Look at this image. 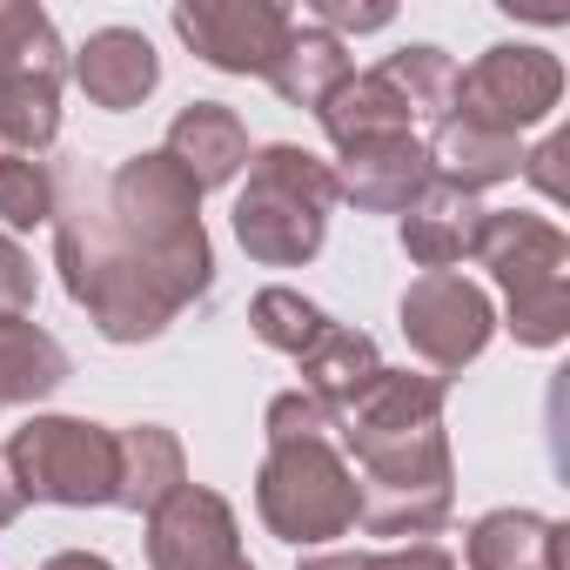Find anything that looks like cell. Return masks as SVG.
Listing matches in <instances>:
<instances>
[{
  "label": "cell",
  "mask_w": 570,
  "mask_h": 570,
  "mask_svg": "<svg viewBox=\"0 0 570 570\" xmlns=\"http://www.w3.org/2000/svg\"><path fill=\"white\" fill-rule=\"evenodd\" d=\"M356 470V523L370 537L430 543L456 510V463L443 436V376L376 370V383L336 416Z\"/></svg>",
  "instance_id": "1"
},
{
  "label": "cell",
  "mask_w": 570,
  "mask_h": 570,
  "mask_svg": "<svg viewBox=\"0 0 570 570\" xmlns=\"http://www.w3.org/2000/svg\"><path fill=\"white\" fill-rule=\"evenodd\" d=\"M55 262L68 296L88 309V323L108 343H155L181 316V296L121 242L95 181L55 175Z\"/></svg>",
  "instance_id": "2"
},
{
  "label": "cell",
  "mask_w": 570,
  "mask_h": 570,
  "mask_svg": "<svg viewBox=\"0 0 570 570\" xmlns=\"http://www.w3.org/2000/svg\"><path fill=\"white\" fill-rule=\"evenodd\" d=\"M101 202H108V222L121 228V242L181 296V309L195 296H208L215 248H208V228H202V188L161 148L155 155H128L108 175Z\"/></svg>",
  "instance_id": "3"
},
{
  "label": "cell",
  "mask_w": 570,
  "mask_h": 570,
  "mask_svg": "<svg viewBox=\"0 0 570 570\" xmlns=\"http://www.w3.org/2000/svg\"><path fill=\"white\" fill-rule=\"evenodd\" d=\"M336 202V161L296 141H268L248 155V188L235 195V242L262 268H303L316 262Z\"/></svg>",
  "instance_id": "4"
},
{
  "label": "cell",
  "mask_w": 570,
  "mask_h": 570,
  "mask_svg": "<svg viewBox=\"0 0 570 570\" xmlns=\"http://www.w3.org/2000/svg\"><path fill=\"white\" fill-rule=\"evenodd\" d=\"M503 289V330L523 350H557L570 336V242L557 222L523 208H483L470 248Z\"/></svg>",
  "instance_id": "5"
},
{
  "label": "cell",
  "mask_w": 570,
  "mask_h": 570,
  "mask_svg": "<svg viewBox=\"0 0 570 570\" xmlns=\"http://www.w3.org/2000/svg\"><path fill=\"white\" fill-rule=\"evenodd\" d=\"M61 81L68 48L35 0H0V161L48 155L61 135Z\"/></svg>",
  "instance_id": "6"
},
{
  "label": "cell",
  "mask_w": 570,
  "mask_h": 570,
  "mask_svg": "<svg viewBox=\"0 0 570 570\" xmlns=\"http://www.w3.org/2000/svg\"><path fill=\"white\" fill-rule=\"evenodd\" d=\"M255 510L282 543H330L356 530V470L336 436L309 443H268L255 470Z\"/></svg>",
  "instance_id": "7"
},
{
  "label": "cell",
  "mask_w": 570,
  "mask_h": 570,
  "mask_svg": "<svg viewBox=\"0 0 570 570\" xmlns=\"http://www.w3.org/2000/svg\"><path fill=\"white\" fill-rule=\"evenodd\" d=\"M8 476L28 503H61V510H101L115 503V430L88 416H28L8 436Z\"/></svg>",
  "instance_id": "8"
},
{
  "label": "cell",
  "mask_w": 570,
  "mask_h": 570,
  "mask_svg": "<svg viewBox=\"0 0 570 570\" xmlns=\"http://www.w3.org/2000/svg\"><path fill=\"white\" fill-rule=\"evenodd\" d=\"M557 101H563V61H557L550 48L503 41V48L476 55V61L456 75V101H450V115L517 141L523 128L550 121Z\"/></svg>",
  "instance_id": "9"
},
{
  "label": "cell",
  "mask_w": 570,
  "mask_h": 570,
  "mask_svg": "<svg viewBox=\"0 0 570 570\" xmlns=\"http://www.w3.org/2000/svg\"><path fill=\"white\" fill-rule=\"evenodd\" d=\"M175 35L215 75H262L268 81V68L282 61V48L296 35V14L275 8V0H181Z\"/></svg>",
  "instance_id": "10"
},
{
  "label": "cell",
  "mask_w": 570,
  "mask_h": 570,
  "mask_svg": "<svg viewBox=\"0 0 570 570\" xmlns=\"http://www.w3.org/2000/svg\"><path fill=\"white\" fill-rule=\"evenodd\" d=\"M403 343L430 363V370H463L490 350L497 336V309L490 296L476 289L470 275H416L410 289H403Z\"/></svg>",
  "instance_id": "11"
},
{
  "label": "cell",
  "mask_w": 570,
  "mask_h": 570,
  "mask_svg": "<svg viewBox=\"0 0 570 570\" xmlns=\"http://www.w3.org/2000/svg\"><path fill=\"white\" fill-rule=\"evenodd\" d=\"M242 557V523L228 497L181 483L161 510H148V563L155 570H228Z\"/></svg>",
  "instance_id": "12"
},
{
  "label": "cell",
  "mask_w": 570,
  "mask_h": 570,
  "mask_svg": "<svg viewBox=\"0 0 570 570\" xmlns=\"http://www.w3.org/2000/svg\"><path fill=\"white\" fill-rule=\"evenodd\" d=\"M430 148L416 135H383V141H356L336 161V195L370 208V215H403L423 188H430Z\"/></svg>",
  "instance_id": "13"
},
{
  "label": "cell",
  "mask_w": 570,
  "mask_h": 570,
  "mask_svg": "<svg viewBox=\"0 0 570 570\" xmlns=\"http://www.w3.org/2000/svg\"><path fill=\"white\" fill-rule=\"evenodd\" d=\"M75 81H81V95H88L95 108L128 115V108H141V101L161 88V55H155V41L135 35V28H101V35H88V48L75 55Z\"/></svg>",
  "instance_id": "14"
},
{
  "label": "cell",
  "mask_w": 570,
  "mask_h": 570,
  "mask_svg": "<svg viewBox=\"0 0 570 570\" xmlns=\"http://www.w3.org/2000/svg\"><path fill=\"white\" fill-rule=\"evenodd\" d=\"M161 155L208 195V188H228V181L248 168L255 148H248V128H242L235 108H222V101H188V108L175 115Z\"/></svg>",
  "instance_id": "15"
},
{
  "label": "cell",
  "mask_w": 570,
  "mask_h": 570,
  "mask_svg": "<svg viewBox=\"0 0 570 570\" xmlns=\"http://www.w3.org/2000/svg\"><path fill=\"white\" fill-rule=\"evenodd\" d=\"M476 228H483L476 195L430 181V188L403 208V228H396V235H403V255H410L423 275H443L450 262H463V255L476 248Z\"/></svg>",
  "instance_id": "16"
},
{
  "label": "cell",
  "mask_w": 570,
  "mask_h": 570,
  "mask_svg": "<svg viewBox=\"0 0 570 570\" xmlns=\"http://www.w3.org/2000/svg\"><path fill=\"white\" fill-rule=\"evenodd\" d=\"M463 570H570L563 523L537 510H490L463 537Z\"/></svg>",
  "instance_id": "17"
},
{
  "label": "cell",
  "mask_w": 570,
  "mask_h": 570,
  "mask_svg": "<svg viewBox=\"0 0 570 570\" xmlns=\"http://www.w3.org/2000/svg\"><path fill=\"white\" fill-rule=\"evenodd\" d=\"M115 456H121V463H115V503L135 510V517L161 510V503L188 483L181 436L161 430V423H128V430H115Z\"/></svg>",
  "instance_id": "18"
},
{
  "label": "cell",
  "mask_w": 570,
  "mask_h": 570,
  "mask_svg": "<svg viewBox=\"0 0 570 570\" xmlns=\"http://www.w3.org/2000/svg\"><path fill=\"white\" fill-rule=\"evenodd\" d=\"M316 121H323V135L336 141V155L343 148H356V141H383V135H410V101L390 88V75L383 68H370V75H350L323 108H316Z\"/></svg>",
  "instance_id": "19"
},
{
  "label": "cell",
  "mask_w": 570,
  "mask_h": 570,
  "mask_svg": "<svg viewBox=\"0 0 570 570\" xmlns=\"http://www.w3.org/2000/svg\"><path fill=\"white\" fill-rule=\"evenodd\" d=\"M523 168V148L510 141V135H490V128H476V121H436V141H430V175L443 181V188H463V195H476V188H497V181H510Z\"/></svg>",
  "instance_id": "20"
},
{
  "label": "cell",
  "mask_w": 570,
  "mask_h": 570,
  "mask_svg": "<svg viewBox=\"0 0 570 570\" xmlns=\"http://www.w3.org/2000/svg\"><path fill=\"white\" fill-rule=\"evenodd\" d=\"M296 363H303V390H309L316 403H330L336 416H343V410L376 383V370H383L376 343H370L363 330H343V323H330V330L296 356Z\"/></svg>",
  "instance_id": "21"
},
{
  "label": "cell",
  "mask_w": 570,
  "mask_h": 570,
  "mask_svg": "<svg viewBox=\"0 0 570 570\" xmlns=\"http://www.w3.org/2000/svg\"><path fill=\"white\" fill-rule=\"evenodd\" d=\"M350 75H356V68H350V48H343L336 35H323L316 21H309V28L296 21V35H289V48H282V61L268 68V88L289 101V108H309V115H316Z\"/></svg>",
  "instance_id": "22"
},
{
  "label": "cell",
  "mask_w": 570,
  "mask_h": 570,
  "mask_svg": "<svg viewBox=\"0 0 570 570\" xmlns=\"http://www.w3.org/2000/svg\"><path fill=\"white\" fill-rule=\"evenodd\" d=\"M68 350L41 323H0V403H41L68 383Z\"/></svg>",
  "instance_id": "23"
},
{
  "label": "cell",
  "mask_w": 570,
  "mask_h": 570,
  "mask_svg": "<svg viewBox=\"0 0 570 570\" xmlns=\"http://www.w3.org/2000/svg\"><path fill=\"white\" fill-rule=\"evenodd\" d=\"M390 88L410 101L416 121H450V101H456V61L443 48H403L383 61Z\"/></svg>",
  "instance_id": "24"
},
{
  "label": "cell",
  "mask_w": 570,
  "mask_h": 570,
  "mask_svg": "<svg viewBox=\"0 0 570 570\" xmlns=\"http://www.w3.org/2000/svg\"><path fill=\"white\" fill-rule=\"evenodd\" d=\"M248 330H255L268 350H282V356H303V350L330 330V316H323L303 289H282V282H275V289H262V296L248 303Z\"/></svg>",
  "instance_id": "25"
},
{
  "label": "cell",
  "mask_w": 570,
  "mask_h": 570,
  "mask_svg": "<svg viewBox=\"0 0 570 570\" xmlns=\"http://www.w3.org/2000/svg\"><path fill=\"white\" fill-rule=\"evenodd\" d=\"M0 222L8 228L55 222V161H35V155L0 161Z\"/></svg>",
  "instance_id": "26"
},
{
  "label": "cell",
  "mask_w": 570,
  "mask_h": 570,
  "mask_svg": "<svg viewBox=\"0 0 570 570\" xmlns=\"http://www.w3.org/2000/svg\"><path fill=\"white\" fill-rule=\"evenodd\" d=\"M262 430H268V443H309V436H336V410H330V403H316L309 390H282V396L268 403Z\"/></svg>",
  "instance_id": "27"
},
{
  "label": "cell",
  "mask_w": 570,
  "mask_h": 570,
  "mask_svg": "<svg viewBox=\"0 0 570 570\" xmlns=\"http://www.w3.org/2000/svg\"><path fill=\"white\" fill-rule=\"evenodd\" d=\"M28 309H35V262L8 228H0V323H21Z\"/></svg>",
  "instance_id": "28"
},
{
  "label": "cell",
  "mask_w": 570,
  "mask_h": 570,
  "mask_svg": "<svg viewBox=\"0 0 570 570\" xmlns=\"http://www.w3.org/2000/svg\"><path fill=\"white\" fill-rule=\"evenodd\" d=\"M390 21H396L390 8H350V0H316V28H323V35H336V41H343V35L390 28Z\"/></svg>",
  "instance_id": "29"
},
{
  "label": "cell",
  "mask_w": 570,
  "mask_h": 570,
  "mask_svg": "<svg viewBox=\"0 0 570 570\" xmlns=\"http://www.w3.org/2000/svg\"><path fill=\"white\" fill-rule=\"evenodd\" d=\"M363 570H456V557L443 543H396V550H370Z\"/></svg>",
  "instance_id": "30"
},
{
  "label": "cell",
  "mask_w": 570,
  "mask_h": 570,
  "mask_svg": "<svg viewBox=\"0 0 570 570\" xmlns=\"http://www.w3.org/2000/svg\"><path fill=\"white\" fill-rule=\"evenodd\" d=\"M550 161H563V141H543L537 155H523V175H530L543 195H563V181H557V168H550Z\"/></svg>",
  "instance_id": "31"
},
{
  "label": "cell",
  "mask_w": 570,
  "mask_h": 570,
  "mask_svg": "<svg viewBox=\"0 0 570 570\" xmlns=\"http://www.w3.org/2000/svg\"><path fill=\"white\" fill-rule=\"evenodd\" d=\"M41 570H115V563H108L101 550H55Z\"/></svg>",
  "instance_id": "32"
},
{
  "label": "cell",
  "mask_w": 570,
  "mask_h": 570,
  "mask_svg": "<svg viewBox=\"0 0 570 570\" xmlns=\"http://www.w3.org/2000/svg\"><path fill=\"white\" fill-rule=\"evenodd\" d=\"M21 503H28V497L14 490V476H8V456H0V530H8V523L21 517Z\"/></svg>",
  "instance_id": "33"
},
{
  "label": "cell",
  "mask_w": 570,
  "mask_h": 570,
  "mask_svg": "<svg viewBox=\"0 0 570 570\" xmlns=\"http://www.w3.org/2000/svg\"><path fill=\"white\" fill-rule=\"evenodd\" d=\"M296 570H363V550L350 557V550H323V557H303Z\"/></svg>",
  "instance_id": "34"
},
{
  "label": "cell",
  "mask_w": 570,
  "mask_h": 570,
  "mask_svg": "<svg viewBox=\"0 0 570 570\" xmlns=\"http://www.w3.org/2000/svg\"><path fill=\"white\" fill-rule=\"evenodd\" d=\"M228 570H255V563H248V557H235V563H228Z\"/></svg>",
  "instance_id": "35"
}]
</instances>
